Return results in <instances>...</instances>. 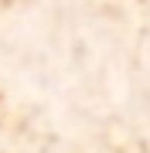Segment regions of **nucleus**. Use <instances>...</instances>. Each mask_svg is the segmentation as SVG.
I'll use <instances>...</instances> for the list:
<instances>
[]
</instances>
